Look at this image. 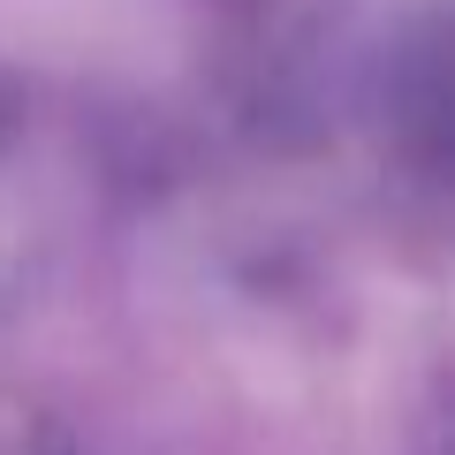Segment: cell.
Returning <instances> with one entry per match:
<instances>
[{
  "instance_id": "obj_1",
  "label": "cell",
  "mask_w": 455,
  "mask_h": 455,
  "mask_svg": "<svg viewBox=\"0 0 455 455\" xmlns=\"http://www.w3.org/2000/svg\"><path fill=\"white\" fill-rule=\"evenodd\" d=\"M0 122H8V114H0Z\"/></svg>"
}]
</instances>
